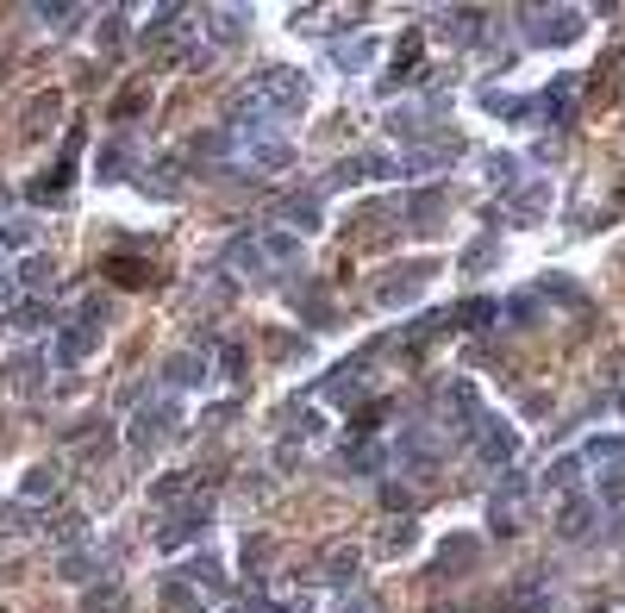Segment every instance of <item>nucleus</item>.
<instances>
[{
	"label": "nucleus",
	"instance_id": "obj_34",
	"mask_svg": "<svg viewBox=\"0 0 625 613\" xmlns=\"http://www.w3.org/2000/svg\"><path fill=\"white\" fill-rule=\"evenodd\" d=\"M545 207H550V182H525L520 195H513V220H520V226H532Z\"/></svg>",
	"mask_w": 625,
	"mask_h": 613
},
{
	"label": "nucleus",
	"instance_id": "obj_29",
	"mask_svg": "<svg viewBox=\"0 0 625 613\" xmlns=\"http://www.w3.org/2000/svg\"><path fill=\"white\" fill-rule=\"evenodd\" d=\"M507 613H550V583L545 576H525V583L507 595Z\"/></svg>",
	"mask_w": 625,
	"mask_h": 613
},
{
	"label": "nucleus",
	"instance_id": "obj_20",
	"mask_svg": "<svg viewBox=\"0 0 625 613\" xmlns=\"http://www.w3.org/2000/svg\"><path fill=\"white\" fill-rule=\"evenodd\" d=\"M575 107V76H557L545 95H532V126H563Z\"/></svg>",
	"mask_w": 625,
	"mask_h": 613
},
{
	"label": "nucleus",
	"instance_id": "obj_39",
	"mask_svg": "<svg viewBox=\"0 0 625 613\" xmlns=\"http://www.w3.org/2000/svg\"><path fill=\"white\" fill-rule=\"evenodd\" d=\"M125 170H132V145H125V138H113V145L100 151V182H120Z\"/></svg>",
	"mask_w": 625,
	"mask_h": 613
},
{
	"label": "nucleus",
	"instance_id": "obj_5",
	"mask_svg": "<svg viewBox=\"0 0 625 613\" xmlns=\"http://www.w3.org/2000/svg\"><path fill=\"white\" fill-rule=\"evenodd\" d=\"M520 32H525V45H575L582 32H588V13L582 7H525L520 13Z\"/></svg>",
	"mask_w": 625,
	"mask_h": 613
},
{
	"label": "nucleus",
	"instance_id": "obj_11",
	"mask_svg": "<svg viewBox=\"0 0 625 613\" xmlns=\"http://www.w3.org/2000/svg\"><path fill=\"white\" fill-rule=\"evenodd\" d=\"M157 383L170 388V395H195V388L213 383V358H207V351H175V358L163 363V376H157Z\"/></svg>",
	"mask_w": 625,
	"mask_h": 613
},
{
	"label": "nucleus",
	"instance_id": "obj_46",
	"mask_svg": "<svg viewBox=\"0 0 625 613\" xmlns=\"http://www.w3.org/2000/svg\"><path fill=\"white\" fill-rule=\"evenodd\" d=\"M413 520H400V526H388V538H382V545H388V551H407V545H413Z\"/></svg>",
	"mask_w": 625,
	"mask_h": 613
},
{
	"label": "nucleus",
	"instance_id": "obj_44",
	"mask_svg": "<svg viewBox=\"0 0 625 613\" xmlns=\"http://www.w3.org/2000/svg\"><path fill=\"white\" fill-rule=\"evenodd\" d=\"M595 501H600V508H625V470H607V476H600Z\"/></svg>",
	"mask_w": 625,
	"mask_h": 613
},
{
	"label": "nucleus",
	"instance_id": "obj_1",
	"mask_svg": "<svg viewBox=\"0 0 625 613\" xmlns=\"http://www.w3.org/2000/svg\"><path fill=\"white\" fill-rule=\"evenodd\" d=\"M300 107H307V76L288 70V63H263V70H250L238 82V95H232V113H250V120H295Z\"/></svg>",
	"mask_w": 625,
	"mask_h": 613
},
{
	"label": "nucleus",
	"instance_id": "obj_42",
	"mask_svg": "<svg viewBox=\"0 0 625 613\" xmlns=\"http://www.w3.org/2000/svg\"><path fill=\"white\" fill-rule=\"evenodd\" d=\"M32 20L45 32H70L75 20H82V7H32Z\"/></svg>",
	"mask_w": 625,
	"mask_h": 613
},
{
	"label": "nucleus",
	"instance_id": "obj_40",
	"mask_svg": "<svg viewBox=\"0 0 625 613\" xmlns=\"http://www.w3.org/2000/svg\"><path fill=\"white\" fill-rule=\"evenodd\" d=\"M538 295H545V301H563V306H588V295H582L570 276H545L538 282Z\"/></svg>",
	"mask_w": 625,
	"mask_h": 613
},
{
	"label": "nucleus",
	"instance_id": "obj_19",
	"mask_svg": "<svg viewBox=\"0 0 625 613\" xmlns=\"http://www.w3.org/2000/svg\"><path fill=\"white\" fill-rule=\"evenodd\" d=\"M388 445L382 438H350L345 451H338V476H375V470H388Z\"/></svg>",
	"mask_w": 625,
	"mask_h": 613
},
{
	"label": "nucleus",
	"instance_id": "obj_33",
	"mask_svg": "<svg viewBox=\"0 0 625 613\" xmlns=\"http://www.w3.org/2000/svg\"><path fill=\"white\" fill-rule=\"evenodd\" d=\"M7 326H13V333H57V306H50V301H25Z\"/></svg>",
	"mask_w": 625,
	"mask_h": 613
},
{
	"label": "nucleus",
	"instance_id": "obj_13",
	"mask_svg": "<svg viewBox=\"0 0 625 613\" xmlns=\"http://www.w3.org/2000/svg\"><path fill=\"white\" fill-rule=\"evenodd\" d=\"M57 495H63V463H32V470H25V483H20V495H13V508H20V513L50 508Z\"/></svg>",
	"mask_w": 625,
	"mask_h": 613
},
{
	"label": "nucleus",
	"instance_id": "obj_45",
	"mask_svg": "<svg viewBox=\"0 0 625 613\" xmlns=\"http://www.w3.org/2000/svg\"><path fill=\"white\" fill-rule=\"evenodd\" d=\"M488 257H495V238H475L470 251H463V270H482Z\"/></svg>",
	"mask_w": 625,
	"mask_h": 613
},
{
	"label": "nucleus",
	"instance_id": "obj_32",
	"mask_svg": "<svg viewBox=\"0 0 625 613\" xmlns=\"http://www.w3.org/2000/svg\"><path fill=\"white\" fill-rule=\"evenodd\" d=\"M488 182H495L500 195H520V188H525V163H520V157H507V151H495V157H488Z\"/></svg>",
	"mask_w": 625,
	"mask_h": 613
},
{
	"label": "nucleus",
	"instance_id": "obj_7",
	"mask_svg": "<svg viewBox=\"0 0 625 613\" xmlns=\"http://www.w3.org/2000/svg\"><path fill=\"white\" fill-rule=\"evenodd\" d=\"M388 458L400 463V470H413V476H425V470H438V463L450 458V438L432 426V420H413L407 433H400V445L388 451Z\"/></svg>",
	"mask_w": 625,
	"mask_h": 613
},
{
	"label": "nucleus",
	"instance_id": "obj_38",
	"mask_svg": "<svg viewBox=\"0 0 625 613\" xmlns=\"http://www.w3.org/2000/svg\"><path fill=\"white\" fill-rule=\"evenodd\" d=\"M57 113H63V101H57V95H38V101L25 107V132L38 138L45 126H57Z\"/></svg>",
	"mask_w": 625,
	"mask_h": 613
},
{
	"label": "nucleus",
	"instance_id": "obj_8",
	"mask_svg": "<svg viewBox=\"0 0 625 613\" xmlns=\"http://www.w3.org/2000/svg\"><path fill=\"white\" fill-rule=\"evenodd\" d=\"M432 276H438V263H400V270H388V276L375 282V306H388V313H400V306H413L432 288Z\"/></svg>",
	"mask_w": 625,
	"mask_h": 613
},
{
	"label": "nucleus",
	"instance_id": "obj_31",
	"mask_svg": "<svg viewBox=\"0 0 625 613\" xmlns=\"http://www.w3.org/2000/svg\"><path fill=\"white\" fill-rule=\"evenodd\" d=\"M107 563H113V551H70L57 576H63V583H95V576L107 570Z\"/></svg>",
	"mask_w": 625,
	"mask_h": 613
},
{
	"label": "nucleus",
	"instance_id": "obj_28",
	"mask_svg": "<svg viewBox=\"0 0 625 613\" xmlns=\"http://www.w3.org/2000/svg\"><path fill=\"white\" fill-rule=\"evenodd\" d=\"M475 558H482V545H475L470 533H457V538H445V545H438V570H445V576H463Z\"/></svg>",
	"mask_w": 625,
	"mask_h": 613
},
{
	"label": "nucleus",
	"instance_id": "obj_35",
	"mask_svg": "<svg viewBox=\"0 0 625 613\" xmlns=\"http://www.w3.org/2000/svg\"><path fill=\"white\" fill-rule=\"evenodd\" d=\"M582 470H588L582 458H557V463L545 470V488H550V495H575V483H582Z\"/></svg>",
	"mask_w": 625,
	"mask_h": 613
},
{
	"label": "nucleus",
	"instance_id": "obj_18",
	"mask_svg": "<svg viewBox=\"0 0 625 613\" xmlns=\"http://www.w3.org/2000/svg\"><path fill=\"white\" fill-rule=\"evenodd\" d=\"M357 570H363V551H357L350 538H332V545L320 551V583L350 588V583H357Z\"/></svg>",
	"mask_w": 625,
	"mask_h": 613
},
{
	"label": "nucleus",
	"instance_id": "obj_24",
	"mask_svg": "<svg viewBox=\"0 0 625 613\" xmlns=\"http://www.w3.org/2000/svg\"><path fill=\"white\" fill-rule=\"evenodd\" d=\"M582 463H595V470H625V433H595L582 451H575Z\"/></svg>",
	"mask_w": 625,
	"mask_h": 613
},
{
	"label": "nucleus",
	"instance_id": "obj_16",
	"mask_svg": "<svg viewBox=\"0 0 625 613\" xmlns=\"http://www.w3.org/2000/svg\"><path fill=\"white\" fill-rule=\"evenodd\" d=\"M370 388H375V363L357 358V363H338V370L320 383V395H332V401H363Z\"/></svg>",
	"mask_w": 625,
	"mask_h": 613
},
{
	"label": "nucleus",
	"instance_id": "obj_30",
	"mask_svg": "<svg viewBox=\"0 0 625 613\" xmlns=\"http://www.w3.org/2000/svg\"><path fill=\"white\" fill-rule=\"evenodd\" d=\"M482 20H488L482 7H457V13H445V20H438V38H450V45H470L475 32H482Z\"/></svg>",
	"mask_w": 625,
	"mask_h": 613
},
{
	"label": "nucleus",
	"instance_id": "obj_23",
	"mask_svg": "<svg viewBox=\"0 0 625 613\" xmlns=\"http://www.w3.org/2000/svg\"><path fill=\"white\" fill-rule=\"evenodd\" d=\"M275 226L295 232V238H313V232L325 226V220H320V195H288V201L275 207Z\"/></svg>",
	"mask_w": 625,
	"mask_h": 613
},
{
	"label": "nucleus",
	"instance_id": "obj_2",
	"mask_svg": "<svg viewBox=\"0 0 625 613\" xmlns=\"http://www.w3.org/2000/svg\"><path fill=\"white\" fill-rule=\"evenodd\" d=\"M107 313H113V301H107V295H88V301L75 306L70 320H57L50 363H57V370H75V363L95 358V351H100V333H107Z\"/></svg>",
	"mask_w": 625,
	"mask_h": 613
},
{
	"label": "nucleus",
	"instance_id": "obj_50",
	"mask_svg": "<svg viewBox=\"0 0 625 613\" xmlns=\"http://www.w3.org/2000/svg\"><path fill=\"white\" fill-rule=\"evenodd\" d=\"M0 613H7V608H0Z\"/></svg>",
	"mask_w": 625,
	"mask_h": 613
},
{
	"label": "nucleus",
	"instance_id": "obj_48",
	"mask_svg": "<svg viewBox=\"0 0 625 613\" xmlns=\"http://www.w3.org/2000/svg\"><path fill=\"white\" fill-rule=\"evenodd\" d=\"M213 613H232V608H213Z\"/></svg>",
	"mask_w": 625,
	"mask_h": 613
},
{
	"label": "nucleus",
	"instance_id": "obj_21",
	"mask_svg": "<svg viewBox=\"0 0 625 613\" xmlns=\"http://www.w3.org/2000/svg\"><path fill=\"white\" fill-rule=\"evenodd\" d=\"M250 608L257 613H313L320 601H313V588H300V583H275V588H257Z\"/></svg>",
	"mask_w": 625,
	"mask_h": 613
},
{
	"label": "nucleus",
	"instance_id": "obj_10",
	"mask_svg": "<svg viewBox=\"0 0 625 613\" xmlns=\"http://www.w3.org/2000/svg\"><path fill=\"white\" fill-rule=\"evenodd\" d=\"M207 513H213V508H207L200 495H195V501H182V508H170V513H163V526L150 533V545H157V551H182L188 538L207 533Z\"/></svg>",
	"mask_w": 625,
	"mask_h": 613
},
{
	"label": "nucleus",
	"instance_id": "obj_41",
	"mask_svg": "<svg viewBox=\"0 0 625 613\" xmlns=\"http://www.w3.org/2000/svg\"><path fill=\"white\" fill-rule=\"evenodd\" d=\"M188 488H195V476H188V470H175V476H163V483L150 488V501H157V508H175Z\"/></svg>",
	"mask_w": 625,
	"mask_h": 613
},
{
	"label": "nucleus",
	"instance_id": "obj_26",
	"mask_svg": "<svg viewBox=\"0 0 625 613\" xmlns=\"http://www.w3.org/2000/svg\"><path fill=\"white\" fill-rule=\"evenodd\" d=\"M75 151H82V132H70V138H63V157H57V170H50L45 182H32V195H38V201H45V195H63V188H70Z\"/></svg>",
	"mask_w": 625,
	"mask_h": 613
},
{
	"label": "nucleus",
	"instance_id": "obj_4",
	"mask_svg": "<svg viewBox=\"0 0 625 613\" xmlns=\"http://www.w3.org/2000/svg\"><path fill=\"white\" fill-rule=\"evenodd\" d=\"M300 245L307 238H295V232H245V238H232V251H225V270H238V276H270V270H288V263H300Z\"/></svg>",
	"mask_w": 625,
	"mask_h": 613
},
{
	"label": "nucleus",
	"instance_id": "obj_12",
	"mask_svg": "<svg viewBox=\"0 0 625 613\" xmlns=\"http://www.w3.org/2000/svg\"><path fill=\"white\" fill-rule=\"evenodd\" d=\"M600 533V501L595 495H570L563 508H557V538L563 545H588Z\"/></svg>",
	"mask_w": 625,
	"mask_h": 613
},
{
	"label": "nucleus",
	"instance_id": "obj_3",
	"mask_svg": "<svg viewBox=\"0 0 625 613\" xmlns=\"http://www.w3.org/2000/svg\"><path fill=\"white\" fill-rule=\"evenodd\" d=\"M175 433H182V395H170L163 383L145 388V401H138L132 420H125V445H132L138 458H150V451H163Z\"/></svg>",
	"mask_w": 625,
	"mask_h": 613
},
{
	"label": "nucleus",
	"instance_id": "obj_6",
	"mask_svg": "<svg viewBox=\"0 0 625 613\" xmlns=\"http://www.w3.org/2000/svg\"><path fill=\"white\" fill-rule=\"evenodd\" d=\"M438 413H445V420H432V426H438L445 438H470L488 408H482V395H475L470 376H450V383L438 388Z\"/></svg>",
	"mask_w": 625,
	"mask_h": 613
},
{
	"label": "nucleus",
	"instance_id": "obj_37",
	"mask_svg": "<svg viewBox=\"0 0 625 613\" xmlns=\"http://www.w3.org/2000/svg\"><path fill=\"white\" fill-rule=\"evenodd\" d=\"M488 320H500V301H488V295H475L450 313V326H488Z\"/></svg>",
	"mask_w": 625,
	"mask_h": 613
},
{
	"label": "nucleus",
	"instance_id": "obj_17",
	"mask_svg": "<svg viewBox=\"0 0 625 613\" xmlns=\"http://www.w3.org/2000/svg\"><path fill=\"white\" fill-rule=\"evenodd\" d=\"M525 495H532V483H525V476H507V488L488 501V526H495V533H520L525 526Z\"/></svg>",
	"mask_w": 625,
	"mask_h": 613
},
{
	"label": "nucleus",
	"instance_id": "obj_22",
	"mask_svg": "<svg viewBox=\"0 0 625 613\" xmlns=\"http://www.w3.org/2000/svg\"><path fill=\"white\" fill-rule=\"evenodd\" d=\"M213 608H225V601H213L207 588H195L188 576H163V613H213Z\"/></svg>",
	"mask_w": 625,
	"mask_h": 613
},
{
	"label": "nucleus",
	"instance_id": "obj_25",
	"mask_svg": "<svg viewBox=\"0 0 625 613\" xmlns=\"http://www.w3.org/2000/svg\"><path fill=\"white\" fill-rule=\"evenodd\" d=\"M375 57H382V38H345V45H332V70H370Z\"/></svg>",
	"mask_w": 625,
	"mask_h": 613
},
{
	"label": "nucleus",
	"instance_id": "obj_43",
	"mask_svg": "<svg viewBox=\"0 0 625 613\" xmlns=\"http://www.w3.org/2000/svg\"><path fill=\"white\" fill-rule=\"evenodd\" d=\"M500 320H507V326H532V320H538V295H513V301H500Z\"/></svg>",
	"mask_w": 625,
	"mask_h": 613
},
{
	"label": "nucleus",
	"instance_id": "obj_36",
	"mask_svg": "<svg viewBox=\"0 0 625 613\" xmlns=\"http://www.w3.org/2000/svg\"><path fill=\"white\" fill-rule=\"evenodd\" d=\"M438 213H445V195H438V188H425V195H413V201H407V220H413L420 232L438 226Z\"/></svg>",
	"mask_w": 625,
	"mask_h": 613
},
{
	"label": "nucleus",
	"instance_id": "obj_49",
	"mask_svg": "<svg viewBox=\"0 0 625 613\" xmlns=\"http://www.w3.org/2000/svg\"><path fill=\"white\" fill-rule=\"evenodd\" d=\"M620 408H625V395H620Z\"/></svg>",
	"mask_w": 625,
	"mask_h": 613
},
{
	"label": "nucleus",
	"instance_id": "obj_9",
	"mask_svg": "<svg viewBox=\"0 0 625 613\" xmlns=\"http://www.w3.org/2000/svg\"><path fill=\"white\" fill-rule=\"evenodd\" d=\"M470 445L488 470H513V458H520V433H513L500 413H482V426L470 433Z\"/></svg>",
	"mask_w": 625,
	"mask_h": 613
},
{
	"label": "nucleus",
	"instance_id": "obj_47",
	"mask_svg": "<svg viewBox=\"0 0 625 613\" xmlns=\"http://www.w3.org/2000/svg\"><path fill=\"white\" fill-rule=\"evenodd\" d=\"M338 613H370V601H363V595H357V601H345V608Z\"/></svg>",
	"mask_w": 625,
	"mask_h": 613
},
{
	"label": "nucleus",
	"instance_id": "obj_27",
	"mask_svg": "<svg viewBox=\"0 0 625 613\" xmlns=\"http://www.w3.org/2000/svg\"><path fill=\"white\" fill-rule=\"evenodd\" d=\"M388 132H395L400 145L413 151L425 132H432V113H425V107H395V113H388Z\"/></svg>",
	"mask_w": 625,
	"mask_h": 613
},
{
	"label": "nucleus",
	"instance_id": "obj_14",
	"mask_svg": "<svg viewBox=\"0 0 625 613\" xmlns=\"http://www.w3.org/2000/svg\"><path fill=\"white\" fill-rule=\"evenodd\" d=\"M245 26H250L245 7H207V13H200V45H207V51H225V45L245 38Z\"/></svg>",
	"mask_w": 625,
	"mask_h": 613
},
{
	"label": "nucleus",
	"instance_id": "obj_15",
	"mask_svg": "<svg viewBox=\"0 0 625 613\" xmlns=\"http://www.w3.org/2000/svg\"><path fill=\"white\" fill-rule=\"evenodd\" d=\"M38 245H45V220H38V213H13V220H0V263L32 257Z\"/></svg>",
	"mask_w": 625,
	"mask_h": 613
}]
</instances>
